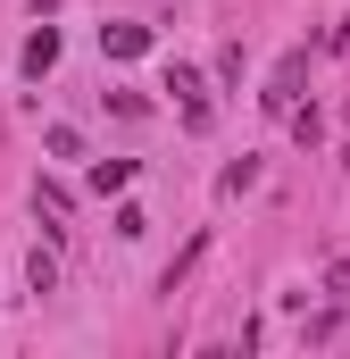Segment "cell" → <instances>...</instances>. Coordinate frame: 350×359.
Instances as JSON below:
<instances>
[{
	"mask_svg": "<svg viewBox=\"0 0 350 359\" xmlns=\"http://www.w3.org/2000/svg\"><path fill=\"white\" fill-rule=\"evenodd\" d=\"M300 84H309V50H284V59H275V76H267V117H292V109H300Z\"/></svg>",
	"mask_w": 350,
	"mask_h": 359,
	"instance_id": "cell-1",
	"label": "cell"
},
{
	"mask_svg": "<svg viewBox=\"0 0 350 359\" xmlns=\"http://www.w3.org/2000/svg\"><path fill=\"white\" fill-rule=\"evenodd\" d=\"M100 50L108 59H142L150 50V25H100Z\"/></svg>",
	"mask_w": 350,
	"mask_h": 359,
	"instance_id": "cell-2",
	"label": "cell"
},
{
	"mask_svg": "<svg viewBox=\"0 0 350 359\" xmlns=\"http://www.w3.org/2000/svg\"><path fill=\"white\" fill-rule=\"evenodd\" d=\"M167 92H183V126H209V92H200V76H192V67H175Z\"/></svg>",
	"mask_w": 350,
	"mask_h": 359,
	"instance_id": "cell-3",
	"label": "cell"
},
{
	"mask_svg": "<svg viewBox=\"0 0 350 359\" xmlns=\"http://www.w3.org/2000/svg\"><path fill=\"white\" fill-rule=\"evenodd\" d=\"M50 67H59V34L34 25V34H25V76H50Z\"/></svg>",
	"mask_w": 350,
	"mask_h": 359,
	"instance_id": "cell-4",
	"label": "cell"
},
{
	"mask_svg": "<svg viewBox=\"0 0 350 359\" xmlns=\"http://www.w3.org/2000/svg\"><path fill=\"white\" fill-rule=\"evenodd\" d=\"M200 251H209V234H192V243H183V251H175V259H167V276H159V292H175L183 276L200 268Z\"/></svg>",
	"mask_w": 350,
	"mask_h": 359,
	"instance_id": "cell-5",
	"label": "cell"
},
{
	"mask_svg": "<svg viewBox=\"0 0 350 359\" xmlns=\"http://www.w3.org/2000/svg\"><path fill=\"white\" fill-rule=\"evenodd\" d=\"M125 184H134V159H100L92 168V192H125Z\"/></svg>",
	"mask_w": 350,
	"mask_h": 359,
	"instance_id": "cell-6",
	"label": "cell"
},
{
	"mask_svg": "<svg viewBox=\"0 0 350 359\" xmlns=\"http://www.w3.org/2000/svg\"><path fill=\"white\" fill-rule=\"evenodd\" d=\"M25 284H34V292H50V284H59V259H50V251H34V259H25Z\"/></svg>",
	"mask_w": 350,
	"mask_h": 359,
	"instance_id": "cell-7",
	"label": "cell"
},
{
	"mask_svg": "<svg viewBox=\"0 0 350 359\" xmlns=\"http://www.w3.org/2000/svg\"><path fill=\"white\" fill-rule=\"evenodd\" d=\"M34 209L42 217H67V184H34Z\"/></svg>",
	"mask_w": 350,
	"mask_h": 359,
	"instance_id": "cell-8",
	"label": "cell"
},
{
	"mask_svg": "<svg viewBox=\"0 0 350 359\" xmlns=\"http://www.w3.org/2000/svg\"><path fill=\"white\" fill-rule=\"evenodd\" d=\"M342 117H350V100H342Z\"/></svg>",
	"mask_w": 350,
	"mask_h": 359,
	"instance_id": "cell-9",
	"label": "cell"
}]
</instances>
